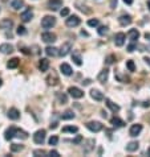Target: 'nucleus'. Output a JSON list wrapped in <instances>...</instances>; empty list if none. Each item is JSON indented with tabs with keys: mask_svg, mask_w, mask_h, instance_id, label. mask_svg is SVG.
Segmentation results:
<instances>
[{
	"mask_svg": "<svg viewBox=\"0 0 150 157\" xmlns=\"http://www.w3.org/2000/svg\"><path fill=\"white\" fill-rule=\"evenodd\" d=\"M145 38H146V40H149V41H150V33H146V35H145Z\"/></svg>",
	"mask_w": 150,
	"mask_h": 157,
	"instance_id": "obj_51",
	"label": "nucleus"
},
{
	"mask_svg": "<svg viewBox=\"0 0 150 157\" xmlns=\"http://www.w3.org/2000/svg\"><path fill=\"white\" fill-rule=\"evenodd\" d=\"M141 131H142V125L141 124H133L132 127H130V136H133V137H135V136H138L141 133Z\"/></svg>",
	"mask_w": 150,
	"mask_h": 157,
	"instance_id": "obj_11",
	"label": "nucleus"
},
{
	"mask_svg": "<svg viewBox=\"0 0 150 157\" xmlns=\"http://www.w3.org/2000/svg\"><path fill=\"white\" fill-rule=\"evenodd\" d=\"M126 67L129 69V71H134V70H135V65H134V62H133L132 59L126 61Z\"/></svg>",
	"mask_w": 150,
	"mask_h": 157,
	"instance_id": "obj_35",
	"label": "nucleus"
},
{
	"mask_svg": "<svg viewBox=\"0 0 150 157\" xmlns=\"http://www.w3.org/2000/svg\"><path fill=\"white\" fill-rule=\"evenodd\" d=\"M98 24H100L98 19H92V20H89V21H88V25H89V27H97Z\"/></svg>",
	"mask_w": 150,
	"mask_h": 157,
	"instance_id": "obj_38",
	"label": "nucleus"
},
{
	"mask_svg": "<svg viewBox=\"0 0 150 157\" xmlns=\"http://www.w3.org/2000/svg\"><path fill=\"white\" fill-rule=\"evenodd\" d=\"M0 86H1V81H0Z\"/></svg>",
	"mask_w": 150,
	"mask_h": 157,
	"instance_id": "obj_56",
	"label": "nucleus"
},
{
	"mask_svg": "<svg viewBox=\"0 0 150 157\" xmlns=\"http://www.w3.org/2000/svg\"><path fill=\"white\" fill-rule=\"evenodd\" d=\"M56 35L52 32H44L43 35H41V40H43L44 42H47V44H52V42L56 41Z\"/></svg>",
	"mask_w": 150,
	"mask_h": 157,
	"instance_id": "obj_6",
	"label": "nucleus"
},
{
	"mask_svg": "<svg viewBox=\"0 0 150 157\" xmlns=\"http://www.w3.org/2000/svg\"><path fill=\"white\" fill-rule=\"evenodd\" d=\"M45 135H47V132H45V130H39L35 132V135H33V141L36 143V144H43L45 141Z\"/></svg>",
	"mask_w": 150,
	"mask_h": 157,
	"instance_id": "obj_3",
	"label": "nucleus"
},
{
	"mask_svg": "<svg viewBox=\"0 0 150 157\" xmlns=\"http://www.w3.org/2000/svg\"><path fill=\"white\" fill-rule=\"evenodd\" d=\"M81 35H83V36H89L86 32H84V30H81Z\"/></svg>",
	"mask_w": 150,
	"mask_h": 157,
	"instance_id": "obj_53",
	"label": "nucleus"
},
{
	"mask_svg": "<svg viewBox=\"0 0 150 157\" xmlns=\"http://www.w3.org/2000/svg\"><path fill=\"white\" fill-rule=\"evenodd\" d=\"M85 125L88 130L92 131V132H100L102 130V124L100 122H88Z\"/></svg>",
	"mask_w": 150,
	"mask_h": 157,
	"instance_id": "obj_5",
	"label": "nucleus"
},
{
	"mask_svg": "<svg viewBox=\"0 0 150 157\" xmlns=\"http://www.w3.org/2000/svg\"><path fill=\"white\" fill-rule=\"evenodd\" d=\"M19 64H20V59L15 57V58H12V59H10V61H8L7 67H8V69H16V67L19 66Z\"/></svg>",
	"mask_w": 150,
	"mask_h": 157,
	"instance_id": "obj_26",
	"label": "nucleus"
},
{
	"mask_svg": "<svg viewBox=\"0 0 150 157\" xmlns=\"http://www.w3.org/2000/svg\"><path fill=\"white\" fill-rule=\"evenodd\" d=\"M145 62H146L148 65H150V58H148V57H146V58H145Z\"/></svg>",
	"mask_w": 150,
	"mask_h": 157,
	"instance_id": "obj_52",
	"label": "nucleus"
},
{
	"mask_svg": "<svg viewBox=\"0 0 150 157\" xmlns=\"http://www.w3.org/2000/svg\"><path fill=\"white\" fill-rule=\"evenodd\" d=\"M125 38H126V36H125V33H122V32H120V33H117V35L114 36V44H116V46H122L124 44H125Z\"/></svg>",
	"mask_w": 150,
	"mask_h": 157,
	"instance_id": "obj_9",
	"label": "nucleus"
},
{
	"mask_svg": "<svg viewBox=\"0 0 150 157\" xmlns=\"http://www.w3.org/2000/svg\"><path fill=\"white\" fill-rule=\"evenodd\" d=\"M32 17H33V12H32V9H31V8H27V9H25L24 12L20 15V19L24 22L31 21V20H32Z\"/></svg>",
	"mask_w": 150,
	"mask_h": 157,
	"instance_id": "obj_10",
	"label": "nucleus"
},
{
	"mask_svg": "<svg viewBox=\"0 0 150 157\" xmlns=\"http://www.w3.org/2000/svg\"><path fill=\"white\" fill-rule=\"evenodd\" d=\"M45 54L48 57H56L59 54V49L55 46H47L45 48Z\"/></svg>",
	"mask_w": 150,
	"mask_h": 157,
	"instance_id": "obj_19",
	"label": "nucleus"
},
{
	"mask_svg": "<svg viewBox=\"0 0 150 157\" xmlns=\"http://www.w3.org/2000/svg\"><path fill=\"white\" fill-rule=\"evenodd\" d=\"M68 93H69V95L72 96V98H75V99H80V98H83V96H84V91L81 90V88L75 87V86L68 88Z\"/></svg>",
	"mask_w": 150,
	"mask_h": 157,
	"instance_id": "obj_2",
	"label": "nucleus"
},
{
	"mask_svg": "<svg viewBox=\"0 0 150 157\" xmlns=\"http://www.w3.org/2000/svg\"><path fill=\"white\" fill-rule=\"evenodd\" d=\"M108 77H109V70H108V69H104L100 74H98L97 78H98V81H100L101 83H105V82L108 81Z\"/></svg>",
	"mask_w": 150,
	"mask_h": 157,
	"instance_id": "obj_22",
	"label": "nucleus"
},
{
	"mask_svg": "<svg viewBox=\"0 0 150 157\" xmlns=\"http://www.w3.org/2000/svg\"><path fill=\"white\" fill-rule=\"evenodd\" d=\"M114 59H116V57H114V56H109V57H106L105 61H106V64H108V65H112L113 62H114Z\"/></svg>",
	"mask_w": 150,
	"mask_h": 157,
	"instance_id": "obj_42",
	"label": "nucleus"
},
{
	"mask_svg": "<svg viewBox=\"0 0 150 157\" xmlns=\"http://www.w3.org/2000/svg\"><path fill=\"white\" fill-rule=\"evenodd\" d=\"M60 70H61V73L64 74V75H67V77H69V75H72V67L69 66L68 64H61L60 65Z\"/></svg>",
	"mask_w": 150,
	"mask_h": 157,
	"instance_id": "obj_16",
	"label": "nucleus"
},
{
	"mask_svg": "<svg viewBox=\"0 0 150 157\" xmlns=\"http://www.w3.org/2000/svg\"><path fill=\"white\" fill-rule=\"evenodd\" d=\"M23 145H20V144H12L11 145V150L12 152H20V150H23Z\"/></svg>",
	"mask_w": 150,
	"mask_h": 157,
	"instance_id": "obj_33",
	"label": "nucleus"
},
{
	"mask_svg": "<svg viewBox=\"0 0 150 157\" xmlns=\"http://www.w3.org/2000/svg\"><path fill=\"white\" fill-rule=\"evenodd\" d=\"M60 15L63 16V17H65V16L69 15V8H63V9L60 11Z\"/></svg>",
	"mask_w": 150,
	"mask_h": 157,
	"instance_id": "obj_41",
	"label": "nucleus"
},
{
	"mask_svg": "<svg viewBox=\"0 0 150 157\" xmlns=\"http://www.w3.org/2000/svg\"><path fill=\"white\" fill-rule=\"evenodd\" d=\"M138 147H140V144H138L137 141H130L128 145H126V150L128 152H135V150L138 149Z\"/></svg>",
	"mask_w": 150,
	"mask_h": 157,
	"instance_id": "obj_28",
	"label": "nucleus"
},
{
	"mask_svg": "<svg viewBox=\"0 0 150 157\" xmlns=\"http://www.w3.org/2000/svg\"><path fill=\"white\" fill-rule=\"evenodd\" d=\"M148 8H149V11H150V0H148Z\"/></svg>",
	"mask_w": 150,
	"mask_h": 157,
	"instance_id": "obj_54",
	"label": "nucleus"
},
{
	"mask_svg": "<svg viewBox=\"0 0 150 157\" xmlns=\"http://www.w3.org/2000/svg\"><path fill=\"white\" fill-rule=\"evenodd\" d=\"M56 127H57V123H52V124H50V128H52V130H55Z\"/></svg>",
	"mask_w": 150,
	"mask_h": 157,
	"instance_id": "obj_48",
	"label": "nucleus"
},
{
	"mask_svg": "<svg viewBox=\"0 0 150 157\" xmlns=\"http://www.w3.org/2000/svg\"><path fill=\"white\" fill-rule=\"evenodd\" d=\"M81 22V20L78 16L73 15V16H69V19H67V21H65V24H67V27L69 28H75V27H78Z\"/></svg>",
	"mask_w": 150,
	"mask_h": 157,
	"instance_id": "obj_4",
	"label": "nucleus"
},
{
	"mask_svg": "<svg viewBox=\"0 0 150 157\" xmlns=\"http://www.w3.org/2000/svg\"><path fill=\"white\" fill-rule=\"evenodd\" d=\"M124 3H125V4H128V5H132L133 4V0H124Z\"/></svg>",
	"mask_w": 150,
	"mask_h": 157,
	"instance_id": "obj_47",
	"label": "nucleus"
},
{
	"mask_svg": "<svg viewBox=\"0 0 150 157\" xmlns=\"http://www.w3.org/2000/svg\"><path fill=\"white\" fill-rule=\"evenodd\" d=\"M57 143H59L57 136H50L49 137V145H57Z\"/></svg>",
	"mask_w": 150,
	"mask_h": 157,
	"instance_id": "obj_39",
	"label": "nucleus"
},
{
	"mask_svg": "<svg viewBox=\"0 0 150 157\" xmlns=\"http://www.w3.org/2000/svg\"><path fill=\"white\" fill-rule=\"evenodd\" d=\"M148 155H150V150H149V152H148Z\"/></svg>",
	"mask_w": 150,
	"mask_h": 157,
	"instance_id": "obj_55",
	"label": "nucleus"
},
{
	"mask_svg": "<svg viewBox=\"0 0 150 157\" xmlns=\"http://www.w3.org/2000/svg\"><path fill=\"white\" fill-rule=\"evenodd\" d=\"M56 25V19L53 16H45V17L41 20V27L44 29H49V28L55 27Z\"/></svg>",
	"mask_w": 150,
	"mask_h": 157,
	"instance_id": "obj_1",
	"label": "nucleus"
},
{
	"mask_svg": "<svg viewBox=\"0 0 150 157\" xmlns=\"http://www.w3.org/2000/svg\"><path fill=\"white\" fill-rule=\"evenodd\" d=\"M110 123H112V125H113V127H116V128H121V127H124V125H125L124 120H121V119H120V118H117V116L112 118Z\"/></svg>",
	"mask_w": 150,
	"mask_h": 157,
	"instance_id": "obj_23",
	"label": "nucleus"
},
{
	"mask_svg": "<svg viewBox=\"0 0 150 157\" xmlns=\"http://www.w3.org/2000/svg\"><path fill=\"white\" fill-rule=\"evenodd\" d=\"M128 37L134 42V41H137V40L140 38V32H138L137 29H130L129 33H128Z\"/></svg>",
	"mask_w": 150,
	"mask_h": 157,
	"instance_id": "obj_24",
	"label": "nucleus"
},
{
	"mask_svg": "<svg viewBox=\"0 0 150 157\" xmlns=\"http://www.w3.org/2000/svg\"><path fill=\"white\" fill-rule=\"evenodd\" d=\"M72 59L77 66H81L83 65V59H81V56H80V52H73L72 54Z\"/></svg>",
	"mask_w": 150,
	"mask_h": 157,
	"instance_id": "obj_25",
	"label": "nucleus"
},
{
	"mask_svg": "<svg viewBox=\"0 0 150 157\" xmlns=\"http://www.w3.org/2000/svg\"><path fill=\"white\" fill-rule=\"evenodd\" d=\"M49 156H53V157H59V156H60V153H59L57 150H50V152H49Z\"/></svg>",
	"mask_w": 150,
	"mask_h": 157,
	"instance_id": "obj_46",
	"label": "nucleus"
},
{
	"mask_svg": "<svg viewBox=\"0 0 150 157\" xmlns=\"http://www.w3.org/2000/svg\"><path fill=\"white\" fill-rule=\"evenodd\" d=\"M47 5H48V9L57 11L59 8H61V5H63V0H48Z\"/></svg>",
	"mask_w": 150,
	"mask_h": 157,
	"instance_id": "obj_7",
	"label": "nucleus"
},
{
	"mask_svg": "<svg viewBox=\"0 0 150 157\" xmlns=\"http://www.w3.org/2000/svg\"><path fill=\"white\" fill-rule=\"evenodd\" d=\"M90 96H92L94 101H97V102H101V101L104 99L102 93H101V91H98V90H94V88L90 91Z\"/></svg>",
	"mask_w": 150,
	"mask_h": 157,
	"instance_id": "obj_17",
	"label": "nucleus"
},
{
	"mask_svg": "<svg viewBox=\"0 0 150 157\" xmlns=\"http://www.w3.org/2000/svg\"><path fill=\"white\" fill-rule=\"evenodd\" d=\"M117 1H118V0H110V8H112V9H114V8H116Z\"/></svg>",
	"mask_w": 150,
	"mask_h": 157,
	"instance_id": "obj_44",
	"label": "nucleus"
},
{
	"mask_svg": "<svg viewBox=\"0 0 150 157\" xmlns=\"http://www.w3.org/2000/svg\"><path fill=\"white\" fill-rule=\"evenodd\" d=\"M15 137H19V139H23V140H25V139H28V133L25 132V131L20 130V128H16V133H15Z\"/></svg>",
	"mask_w": 150,
	"mask_h": 157,
	"instance_id": "obj_29",
	"label": "nucleus"
},
{
	"mask_svg": "<svg viewBox=\"0 0 150 157\" xmlns=\"http://www.w3.org/2000/svg\"><path fill=\"white\" fill-rule=\"evenodd\" d=\"M61 119H63V120H70V119H75V114H73V111L68 110V111H65L63 115H61Z\"/></svg>",
	"mask_w": 150,
	"mask_h": 157,
	"instance_id": "obj_30",
	"label": "nucleus"
},
{
	"mask_svg": "<svg viewBox=\"0 0 150 157\" xmlns=\"http://www.w3.org/2000/svg\"><path fill=\"white\" fill-rule=\"evenodd\" d=\"M13 27V21L11 19H3L0 21V29H11Z\"/></svg>",
	"mask_w": 150,
	"mask_h": 157,
	"instance_id": "obj_13",
	"label": "nucleus"
},
{
	"mask_svg": "<svg viewBox=\"0 0 150 157\" xmlns=\"http://www.w3.org/2000/svg\"><path fill=\"white\" fill-rule=\"evenodd\" d=\"M78 131V128L76 125H68V127L63 128V132H70V133H76Z\"/></svg>",
	"mask_w": 150,
	"mask_h": 157,
	"instance_id": "obj_32",
	"label": "nucleus"
},
{
	"mask_svg": "<svg viewBox=\"0 0 150 157\" xmlns=\"http://www.w3.org/2000/svg\"><path fill=\"white\" fill-rule=\"evenodd\" d=\"M105 103H106L108 107H109L110 110L113 111V112H118V111H120V106L116 104V103H113L110 99H105Z\"/></svg>",
	"mask_w": 150,
	"mask_h": 157,
	"instance_id": "obj_27",
	"label": "nucleus"
},
{
	"mask_svg": "<svg viewBox=\"0 0 150 157\" xmlns=\"http://www.w3.org/2000/svg\"><path fill=\"white\" fill-rule=\"evenodd\" d=\"M134 49H135V44H134V42H133V44H130L129 46H128V52H130V53L134 52Z\"/></svg>",
	"mask_w": 150,
	"mask_h": 157,
	"instance_id": "obj_43",
	"label": "nucleus"
},
{
	"mask_svg": "<svg viewBox=\"0 0 150 157\" xmlns=\"http://www.w3.org/2000/svg\"><path fill=\"white\" fill-rule=\"evenodd\" d=\"M16 33H18L19 36H24V35H27V29H25L24 27H21V25H20V27L18 28V30H16Z\"/></svg>",
	"mask_w": 150,
	"mask_h": 157,
	"instance_id": "obj_37",
	"label": "nucleus"
},
{
	"mask_svg": "<svg viewBox=\"0 0 150 157\" xmlns=\"http://www.w3.org/2000/svg\"><path fill=\"white\" fill-rule=\"evenodd\" d=\"M39 69H40V71H47L49 69V61L47 58H41L39 61Z\"/></svg>",
	"mask_w": 150,
	"mask_h": 157,
	"instance_id": "obj_20",
	"label": "nucleus"
},
{
	"mask_svg": "<svg viewBox=\"0 0 150 157\" xmlns=\"http://www.w3.org/2000/svg\"><path fill=\"white\" fill-rule=\"evenodd\" d=\"M150 106V102L148 101V102H145V103H143V107H149Z\"/></svg>",
	"mask_w": 150,
	"mask_h": 157,
	"instance_id": "obj_50",
	"label": "nucleus"
},
{
	"mask_svg": "<svg viewBox=\"0 0 150 157\" xmlns=\"http://www.w3.org/2000/svg\"><path fill=\"white\" fill-rule=\"evenodd\" d=\"M70 49H72V44H70V42H65V44L61 45V48H60V50H59V54H57V56L65 57L68 53L70 52Z\"/></svg>",
	"mask_w": 150,
	"mask_h": 157,
	"instance_id": "obj_8",
	"label": "nucleus"
},
{
	"mask_svg": "<svg viewBox=\"0 0 150 157\" xmlns=\"http://www.w3.org/2000/svg\"><path fill=\"white\" fill-rule=\"evenodd\" d=\"M106 33H108V27L102 25V27L98 28V35H100V36H105Z\"/></svg>",
	"mask_w": 150,
	"mask_h": 157,
	"instance_id": "obj_36",
	"label": "nucleus"
},
{
	"mask_svg": "<svg viewBox=\"0 0 150 157\" xmlns=\"http://www.w3.org/2000/svg\"><path fill=\"white\" fill-rule=\"evenodd\" d=\"M89 83H90V81H89V79H85V81L83 82V85H85V86H88Z\"/></svg>",
	"mask_w": 150,
	"mask_h": 157,
	"instance_id": "obj_49",
	"label": "nucleus"
},
{
	"mask_svg": "<svg viewBox=\"0 0 150 157\" xmlns=\"http://www.w3.org/2000/svg\"><path fill=\"white\" fill-rule=\"evenodd\" d=\"M23 5H24V0H12V3H11V7L13 9H20Z\"/></svg>",
	"mask_w": 150,
	"mask_h": 157,
	"instance_id": "obj_31",
	"label": "nucleus"
},
{
	"mask_svg": "<svg viewBox=\"0 0 150 157\" xmlns=\"http://www.w3.org/2000/svg\"><path fill=\"white\" fill-rule=\"evenodd\" d=\"M118 21H120V24L122 25V27H126V25L132 24L133 20H132V16H130V15H122V16H120Z\"/></svg>",
	"mask_w": 150,
	"mask_h": 157,
	"instance_id": "obj_14",
	"label": "nucleus"
},
{
	"mask_svg": "<svg viewBox=\"0 0 150 157\" xmlns=\"http://www.w3.org/2000/svg\"><path fill=\"white\" fill-rule=\"evenodd\" d=\"M47 82H48V85H52V86H55V85L59 83V77L56 75L55 71H52V74L47 77Z\"/></svg>",
	"mask_w": 150,
	"mask_h": 157,
	"instance_id": "obj_15",
	"label": "nucleus"
},
{
	"mask_svg": "<svg viewBox=\"0 0 150 157\" xmlns=\"http://www.w3.org/2000/svg\"><path fill=\"white\" fill-rule=\"evenodd\" d=\"M57 98H59V102H60L61 104H65L68 102V98L65 94H57Z\"/></svg>",
	"mask_w": 150,
	"mask_h": 157,
	"instance_id": "obj_34",
	"label": "nucleus"
},
{
	"mask_svg": "<svg viewBox=\"0 0 150 157\" xmlns=\"http://www.w3.org/2000/svg\"><path fill=\"white\" fill-rule=\"evenodd\" d=\"M15 133H16V127H10L4 133V139L5 140H11L15 137Z\"/></svg>",
	"mask_w": 150,
	"mask_h": 157,
	"instance_id": "obj_18",
	"label": "nucleus"
},
{
	"mask_svg": "<svg viewBox=\"0 0 150 157\" xmlns=\"http://www.w3.org/2000/svg\"><path fill=\"white\" fill-rule=\"evenodd\" d=\"M0 52H1L3 54L12 53L13 52V46L11 44H1V45H0Z\"/></svg>",
	"mask_w": 150,
	"mask_h": 157,
	"instance_id": "obj_21",
	"label": "nucleus"
},
{
	"mask_svg": "<svg viewBox=\"0 0 150 157\" xmlns=\"http://www.w3.org/2000/svg\"><path fill=\"white\" fill-rule=\"evenodd\" d=\"M7 116L11 119V120H18V119L20 118V111H19L18 108H10Z\"/></svg>",
	"mask_w": 150,
	"mask_h": 157,
	"instance_id": "obj_12",
	"label": "nucleus"
},
{
	"mask_svg": "<svg viewBox=\"0 0 150 157\" xmlns=\"http://www.w3.org/2000/svg\"><path fill=\"white\" fill-rule=\"evenodd\" d=\"M81 140H83V137H81V136L80 135H78L77 136V137H76L75 140H72V143H73V144H78V143H80L81 141Z\"/></svg>",
	"mask_w": 150,
	"mask_h": 157,
	"instance_id": "obj_45",
	"label": "nucleus"
},
{
	"mask_svg": "<svg viewBox=\"0 0 150 157\" xmlns=\"http://www.w3.org/2000/svg\"><path fill=\"white\" fill-rule=\"evenodd\" d=\"M33 155L35 156H45L47 152H45L44 149H36V150H33Z\"/></svg>",
	"mask_w": 150,
	"mask_h": 157,
	"instance_id": "obj_40",
	"label": "nucleus"
}]
</instances>
